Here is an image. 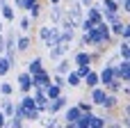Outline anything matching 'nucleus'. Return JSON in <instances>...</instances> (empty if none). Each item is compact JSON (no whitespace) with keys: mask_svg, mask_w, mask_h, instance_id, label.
<instances>
[{"mask_svg":"<svg viewBox=\"0 0 130 128\" xmlns=\"http://www.w3.org/2000/svg\"><path fill=\"white\" fill-rule=\"evenodd\" d=\"M64 16L73 23V27L78 30L80 27V23L85 21V9H82V5L78 2V0H69L66 2V9H64Z\"/></svg>","mask_w":130,"mask_h":128,"instance_id":"1","label":"nucleus"},{"mask_svg":"<svg viewBox=\"0 0 130 128\" xmlns=\"http://www.w3.org/2000/svg\"><path fill=\"white\" fill-rule=\"evenodd\" d=\"M39 39L46 44V48L55 46L57 39H59V27H57V25H41V27H39Z\"/></svg>","mask_w":130,"mask_h":128,"instance_id":"2","label":"nucleus"},{"mask_svg":"<svg viewBox=\"0 0 130 128\" xmlns=\"http://www.w3.org/2000/svg\"><path fill=\"white\" fill-rule=\"evenodd\" d=\"M71 64H73V69H78V66H94V53L87 50V48H82V50H78L73 55Z\"/></svg>","mask_w":130,"mask_h":128,"instance_id":"3","label":"nucleus"},{"mask_svg":"<svg viewBox=\"0 0 130 128\" xmlns=\"http://www.w3.org/2000/svg\"><path fill=\"white\" fill-rule=\"evenodd\" d=\"M69 103H71V101H69V96H66V94H62L59 98H55V101H48L46 115H55V117H57L59 112H64V110L69 108Z\"/></svg>","mask_w":130,"mask_h":128,"instance_id":"4","label":"nucleus"},{"mask_svg":"<svg viewBox=\"0 0 130 128\" xmlns=\"http://www.w3.org/2000/svg\"><path fill=\"white\" fill-rule=\"evenodd\" d=\"M16 89H18L23 96L32 92V76H30L27 71H21V73L16 76Z\"/></svg>","mask_w":130,"mask_h":128,"instance_id":"5","label":"nucleus"},{"mask_svg":"<svg viewBox=\"0 0 130 128\" xmlns=\"http://www.w3.org/2000/svg\"><path fill=\"white\" fill-rule=\"evenodd\" d=\"M114 78L119 80V82H123V85H128L130 82V62H119L117 66H114Z\"/></svg>","mask_w":130,"mask_h":128,"instance_id":"6","label":"nucleus"},{"mask_svg":"<svg viewBox=\"0 0 130 128\" xmlns=\"http://www.w3.org/2000/svg\"><path fill=\"white\" fill-rule=\"evenodd\" d=\"M48 85H50V71L48 69H43V71L32 76V89H43Z\"/></svg>","mask_w":130,"mask_h":128,"instance_id":"7","label":"nucleus"},{"mask_svg":"<svg viewBox=\"0 0 130 128\" xmlns=\"http://www.w3.org/2000/svg\"><path fill=\"white\" fill-rule=\"evenodd\" d=\"M110 34H112V37H121V41H128L130 25H128V23H123V21H119V23L110 25Z\"/></svg>","mask_w":130,"mask_h":128,"instance_id":"8","label":"nucleus"},{"mask_svg":"<svg viewBox=\"0 0 130 128\" xmlns=\"http://www.w3.org/2000/svg\"><path fill=\"white\" fill-rule=\"evenodd\" d=\"M85 21H89L91 25H98V23H103V9H101L98 5H91V7H87V11H85Z\"/></svg>","mask_w":130,"mask_h":128,"instance_id":"9","label":"nucleus"},{"mask_svg":"<svg viewBox=\"0 0 130 128\" xmlns=\"http://www.w3.org/2000/svg\"><path fill=\"white\" fill-rule=\"evenodd\" d=\"M30 96L34 98V105H37V110H39L41 115H46V108H48V98L43 96V92H41V89H32V92H30Z\"/></svg>","mask_w":130,"mask_h":128,"instance_id":"10","label":"nucleus"},{"mask_svg":"<svg viewBox=\"0 0 130 128\" xmlns=\"http://www.w3.org/2000/svg\"><path fill=\"white\" fill-rule=\"evenodd\" d=\"M105 96H107V92H105L103 87H96V89L89 92V103H91L94 108H101L103 101H105Z\"/></svg>","mask_w":130,"mask_h":128,"instance_id":"11","label":"nucleus"},{"mask_svg":"<svg viewBox=\"0 0 130 128\" xmlns=\"http://www.w3.org/2000/svg\"><path fill=\"white\" fill-rule=\"evenodd\" d=\"M82 85H85L89 92H91V89H96V87H101V80H98V71H96V69H91V71H89V73L82 78Z\"/></svg>","mask_w":130,"mask_h":128,"instance_id":"12","label":"nucleus"},{"mask_svg":"<svg viewBox=\"0 0 130 128\" xmlns=\"http://www.w3.org/2000/svg\"><path fill=\"white\" fill-rule=\"evenodd\" d=\"M32 48V37L30 34H18L16 37V53H27Z\"/></svg>","mask_w":130,"mask_h":128,"instance_id":"13","label":"nucleus"},{"mask_svg":"<svg viewBox=\"0 0 130 128\" xmlns=\"http://www.w3.org/2000/svg\"><path fill=\"white\" fill-rule=\"evenodd\" d=\"M66 53H69V48H66V46H59V44H55V46H50V48H48V55H50V60H53V62L64 60V57H66Z\"/></svg>","mask_w":130,"mask_h":128,"instance_id":"14","label":"nucleus"},{"mask_svg":"<svg viewBox=\"0 0 130 128\" xmlns=\"http://www.w3.org/2000/svg\"><path fill=\"white\" fill-rule=\"evenodd\" d=\"M80 115H82V112H80V110L75 108V103H73V105H69V108L64 110V119H62V124H75V121L80 119Z\"/></svg>","mask_w":130,"mask_h":128,"instance_id":"15","label":"nucleus"},{"mask_svg":"<svg viewBox=\"0 0 130 128\" xmlns=\"http://www.w3.org/2000/svg\"><path fill=\"white\" fill-rule=\"evenodd\" d=\"M101 110H105V112L119 110V96H117V94H107L105 101H103V105H101Z\"/></svg>","mask_w":130,"mask_h":128,"instance_id":"16","label":"nucleus"},{"mask_svg":"<svg viewBox=\"0 0 130 128\" xmlns=\"http://www.w3.org/2000/svg\"><path fill=\"white\" fill-rule=\"evenodd\" d=\"M73 71V64H71V60L69 57H64V60H59V64H57V69H53V73H57V76H69Z\"/></svg>","mask_w":130,"mask_h":128,"instance_id":"17","label":"nucleus"},{"mask_svg":"<svg viewBox=\"0 0 130 128\" xmlns=\"http://www.w3.org/2000/svg\"><path fill=\"white\" fill-rule=\"evenodd\" d=\"M41 92H43V96H46L48 101H55V98H59V96L64 94V89H59V87H57V85H53V82H50L48 87H43Z\"/></svg>","mask_w":130,"mask_h":128,"instance_id":"18","label":"nucleus"},{"mask_svg":"<svg viewBox=\"0 0 130 128\" xmlns=\"http://www.w3.org/2000/svg\"><path fill=\"white\" fill-rule=\"evenodd\" d=\"M0 16H2L5 21H11V23H14V18H16L14 5H9V2H0Z\"/></svg>","mask_w":130,"mask_h":128,"instance_id":"19","label":"nucleus"},{"mask_svg":"<svg viewBox=\"0 0 130 128\" xmlns=\"http://www.w3.org/2000/svg\"><path fill=\"white\" fill-rule=\"evenodd\" d=\"M46 66H43V57H32L30 62H27V73L30 76H34V73H39V71H43Z\"/></svg>","mask_w":130,"mask_h":128,"instance_id":"20","label":"nucleus"},{"mask_svg":"<svg viewBox=\"0 0 130 128\" xmlns=\"http://www.w3.org/2000/svg\"><path fill=\"white\" fill-rule=\"evenodd\" d=\"M62 18H64V9L57 5V7H53V9H50V18H48V25H59V23H62Z\"/></svg>","mask_w":130,"mask_h":128,"instance_id":"21","label":"nucleus"},{"mask_svg":"<svg viewBox=\"0 0 130 128\" xmlns=\"http://www.w3.org/2000/svg\"><path fill=\"white\" fill-rule=\"evenodd\" d=\"M98 7H101L103 11H110V14H121V7H119L117 0H101Z\"/></svg>","mask_w":130,"mask_h":128,"instance_id":"22","label":"nucleus"},{"mask_svg":"<svg viewBox=\"0 0 130 128\" xmlns=\"http://www.w3.org/2000/svg\"><path fill=\"white\" fill-rule=\"evenodd\" d=\"M39 124H41V128H57L62 121H59L55 115H46V117H41V119H39Z\"/></svg>","mask_w":130,"mask_h":128,"instance_id":"23","label":"nucleus"},{"mask_svg":"<svg viewBox=\"0 0 130 128\" xmlns=\"http://www.w3.org/2000/svg\"><path fill=\"white\" fill-rule=\"evenodd\" d=\"M117 57L123 60V62H130V44L128 41H121L119 48H117Z\"/></svg>","mask_w":130,"mask_h":128,"instance_id":"24","label":"nucleus"},{"mask_svg":"<svg viewBox=\"0 0 130 128\" xmlns=\"http://www.w3.org/2000/svg\"><path fill=\"white\" fill-rule=\"evenodd\" d=\"M14 82H7V80H0V96L2 98H11L14 96Z\"/></svg>","mask_w":130,"mask_h":128,"instance_id":"25","label":"nucleus"},{"mask_svg":"<svg viewBox=\"0 0 130 128\" xmlns=\"http://www.w3.org/2000/svg\"><path fill=\"white\" fill-rule=\"evenodd\" d=\"M64 82L69 85V87H73V89H78V87H82V80H80V76L75 73V71H71L66 78H64Z\"/></svg>","mask_w":130,"mask_h":128,"instance_id":"26","label":"nucleus"},{"mask_svg":"<svg viewBox=\"0 0 130 128\" xmlns=\"http://www.w3.org/2000/svg\"><path fill=\"white\" fill-rule=\"evenodd\" d=\"M103 89H105L107 94H117V96H119V94H121V89H123V82H119V80H112V82H110L107 87H103Z\"/></svg>","mask_w":130,"mask_h":128,"instance_id":"27","label":"nucleus"},{"mask_svg":"<svg viewBox=\"0 0 130 128\" xmlns=\"http://www.w3.org/2000/svg\"><path fill=\"white\" fill-rule=\"evenodd\" d=\"M18 105H21L23 110H37V105H34V98H32L30 94H25V96L18 101Z\"/></svg>","mask_w":130,"mask_h":128,"instance_id":"28","label":"nucleus"},{"mask_svg":"<svg viewBox=\"0 0 130 128\" xmlns=\"http://www.w3.org/2000/svg\"><path fill=\"white\" fill-rule=\"evenodd\" d=\"M75 108H78L82 115H94V112H96V108H94L89 101H80V103H75Z\"/></svg>","mask_w":130,"mask_h":128,"instance_id":"29","label":"nucleus"},{"mask_svg":"<svg viewBox=\"0 0 130 128\" xmlns=\"http://www.w3.org/2000/svg\"><path fill=\"white\" fill-rule=\"evenodd\" d=\"M39 16H41V5L37 2V5H32V7L27 9V18H30V21H37Z\"/></svg>","mask_w":130,"mask_h":128,"instance_id":"30","label":"nucleus"},{"mask_svg":"<svg viewBox=\"0 0 130 128\" xmlns=\"http://www.w3.org/2000/svg\"><path fill=\"white\" fill-rule=\"evenodd\" d=\"M9 71H11V64H9V62H7V60L0 55V78H5Z\"/></svg>","mask_w":130,"mask_h":128,"instance_id":"31","label":"nucleus"},{"mask_svg":"<svg viewBox=\"0 0 130 128\" xmlns=\"http://www.w3.org/2000/svg\"><path fill=\"white\" fill-rule=\"evenodd\" d=\"M18 27L27 34V32H30V27H32V21H30L27 16H23V18H18Z\"/></svg>","mask_w":130,"mask_h":128,"instance_id":"32","label":"nucleus"},{"mask_svg":"<svg viewBox=\"0 0 130 128\" xmlns=\"http://www.w3.org/2000/svg\"><path fill=\"white\" fill-rule=\"evenodd\" d=\"M89 128H105V121L98 117V115H91V121H89Z\"/></svg>","mask_w":130,"mask_h":128,"instance_id":"33","label":"nucleus"},{"mask_svg":"<svg viewBox=\"0 0 130 128\" xmlns=\"http://www.w3.org/2000/svg\"><path fill=\"white\" fill-rule=\"evenodd\" d=\"M9 126L11 128H25V121L18 119V117H11V119H9Z\"/></svg>","mask_w":130,"mask_h":128,"instance_id":"34","label":"nucleus"},{"mask_svg":"<svg viewBox=\"0 0 130 128\" xmlns=\"http://www.w3.org/2000/svg\"><path fill=\"white\" fill-rule=\"evenodd\" d=\"M91 69H94V66H78V69H73V71H75V73L80 76V80H82V78H85V76H87Z\"/></svg>","mask_w":130,"mask_h":128,"instance_id":"35","label":"nucleus"},{"mask_svg":"<svg viewBox=\"0 0 130 128\" xmlns=\"http://www.w3.org/2000/svg\"><path fill=\"white\" fill-rule=\"evenodd\" d=\"M37 2H39V0H23V2H21V9H23V11H27V9H30L32 5H37Z\"/></svg>","mask_w":130,"mask_h":128,"instance_id":"36","label":"nucleus"},{"mask_svg":"<svg viewBox=\"0 0 130 128\" xmlns=\"http://www.w3.org/2000/svg\"><path fill=\"white\" fill-rule=\"evenodd\" d=\"M105 128H123V126L119 124V119H114V121H110V124H107Z\"/></svg>","mask_w":130,"mask_h":128,"instance_id":"37","label":"nucleus"},{"mask_svg":"<svg viewBox=\"0 0 130 128\" xmlns=\"http://www.w3.org/2000/svg\"><path fill=\"white\" fill-rule=\"evenodd\" d=\"M119 7H123V14H128V11H130V0H126V2H121Z\"/></svg>","mask_w":130,"mask_h":128,"instance_id":"38","label":"nucleus"},{"mask_svg":"<svg viewBox=\"0 0 130 128\" xmlns=\"http://www.w3.org/2000/svg\"><path fill=\"white\" fill-rule=\"evenodd\" d=\"M5 124H7V117H5V115L0 112V128H5Z\"/></svg>","mask_w":130,"mask_h":128,"instance_id":"39","label":"nucleus"},{"mask_svg":"<svg viewBox=\"0 0 130 128\" xmlns=\"http://www.w3.org/2000/svg\"><path fill=\"white\" fill-rule=\"evenodd\" d=\"M2 50H5V37L0 34V55H2Z\"/></svg>","mask_w":130,"mask_h":128,"instance_id":"40","label":"nucleus"},{"mask_svg":"<svg viewBox=\"0 0 130 128\" xmlns=\"http://www.w3.org/2000/svg\"><path fill=\"white\" fill-rule=\"evenodd\" d=\"M48 2H50V7H57V5H59L62 0H48Z\"/></svg>","mask_w":130,"mask_h":128,"instance_id":"41","label":"nucleus"},{"mask_svg":"<svg viewBox=\"0 0 130 128\" xmlns=\"http://www.w3.org/2000/svg\"><path fill=\"white\" fill-rule=\"evenodd\" d=\"M2 30H5V27H2V21H0V34H2Z\"/></svg>","mask_w":130,"mask_h":128,"instance_id":"42","label":"nucleus"},{"mask_svg":"<svg viewBox=\"0 0 130 128\" xmlns=\"http://www.w3.org/2000/svg\"><path fill=\"white\" fill-rule=\"evenodd\" d=\"M5 128H11V126H9V119H7V124H5Z\"/></svg>","mask_w":130,"mask_h":128,"instance_id":"43","label":"nucleus"},{"mask_svg":"<svg viewBox=\"0 0 130 128\" xmlns=\"http://www.w3.org/2000/svg\"><path fill=\"white\" fill-rule=\"evenodd\" d=\"M57 128H64V126H62V124H59V126H57Z\"/></svg>","mask_w":130,"mask_h":128,"instance_id":"44","label":"nucleus"}]
</instances>
